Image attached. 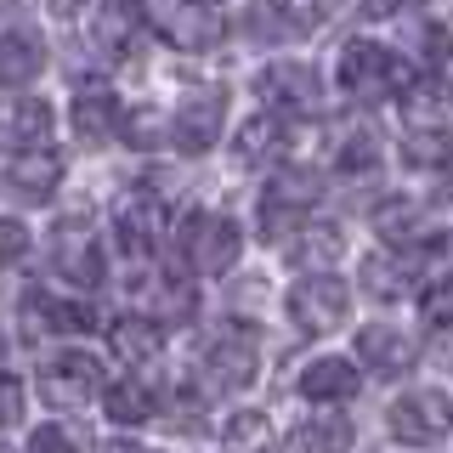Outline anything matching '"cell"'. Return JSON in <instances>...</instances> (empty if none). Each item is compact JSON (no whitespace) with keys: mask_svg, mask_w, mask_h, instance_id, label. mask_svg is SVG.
<instances>
[{"mask_svg":"<svg viewBox=\"0 0 453 453\" xmlns=\"http://www.w3.org/2000/svg\"><path fill=\"white\" fill-rule=\"evenodd\" d=\"M103 408H108V419H119V425H142V419L159 414V396H153L148 380H113Z\"/></svg>","mask_w":453,"mask_h":453,"instance_id":"23","label":"cell"},{"mask_svg":"<svg viewBox=\"0 0 453 453\" xmlns=\"http://www.w3.org/2000/svg\"><path fill=\"white\" fill-rule=\"evenodd\" d=\"M278 12L289 18V28H301V35H306V28H318V18H323L318 0H278Z\"/></svg>","mask_w":453,"mask_h":453,"instance_id":"35","label":"cell"},{"mask_svg":"<svg viewBox=\"0 0 453 453\" xmlns=\"http://www.w3.org/2000/svg\"><path fill=\"white\" fill-rule=\"evenodd\" d=\"M136 306L148 311V318H159V323H170V318H193V283L188 278H170V273H153L148 283H136Z\"/></svg>","mask_w":453,"mask_h":453,"instance_id":"17","label":"cell"},{"mask_svg":"<svg viewBox=\"0 0 453 453\" xmlns=\"http://www.w3.org/2000/svg\"><path fill=\"white\" fill-rule=\"evenodd\" d=\"M363 12H374V18H391V12H396V0H363Z\"/></svg>","mask_w":453,"mask_h":453,"instance_id":"41","label":"cell"},{"mask_svg":"<svg viewBox=\"0 0 453 453\" xmlns=\"http://www.w3.org/2000/svg\"><path fill=\"white\" fill-rule=\"evenodd\" d=\"M221 119H226L221 96H216V91H193L188 103L170 113V142H176L181 153H204V148H216Z\"/></svg>","mask_w":453,"mask_h":453,"instance_id":"8","label":"cell"},{"mask_svg":"<svg viewBox=\"0 0 453 453\" xmlns=\"http://www.w3.org/2000/svg\"><path fill=\"white\" fill-rule=\"evenodd\" d=\"M453 431V396L442 391H408L391 403V436L408 448H431Z\"/></svg>","mask_w":453,"mask_h":453,"instance_id":"4","label":"cell"},{"mask_svg":"<svg viewBox=\"0 0 453 453\" xmlns=\"http://www.w3.org/2000/svg\"><path fill=\"white\" fill-rule=\"evenodd\" d=\"M23 250H28V233H23L18 221H0V266H12Z\"/></svg>","mask_w":453,"mask_h":453,"instance_id":"37","label":"cell"},{"mask_svg":"<svg viewBox=\"0 0 453 453\" xmlns=\"http://www.w3.org/2000/svg\"><path fill=\"white\" fill-rule=\"evenodd\" d=\"M96 386H103V363L91 351H57V357L40 368V396L51 408H80L91 403Z\"/></svg>","mask_w":453,"mask_h":453,"instance_id":"6","label":"cell"},{"mask_svg":"<svg viewBox=\"0 0 453 453\" xmlns=\"http://www.w3.org/2000/svg\"><path fill=\"white\" fill-rule=\"evenodd\" d=\"M346 311H351V289L329 273V266H323V273H311V278H301L289 289V318L301 323L306 334L340 329V323H346Z\"/></svg>","mask_w":453,"mask_h":453,"instance_id":"3","label":"cell"},{"mask_svg":"<svg viewBox=\"0 0 453 453\" xmlns=\"http://www.w3.org/2000/svg\"><path fill=\"white\" fill-rule=\"evenodd\" d=\"M103 453H153V448H142V442H108Z\"/></svg>","mask_w":453,"mask_h":453,"instance_id":"42","label":"cell"},{"mask_svg":"<svg viewBox=\"0 0 453 453\" xmlns=\"http://www.w3.org/2000/svg\"><path fill=\"white\" fill-rule=\"evenodd\" d=\"M318 198V188H311V176L306 170H289V176H278L273 188H266L261 198V226H266V238H289V233H301V210Z\"/></svg>","mask_w":453,"mask_h":453,"instance_id":"7","label":"cell"},{"mask_svg":"<svg viewBox=\"0 0 453 453\" xmlns=\"http://www.w3.org/2000/svg\"><path fill=\"white\" fill-rule=\"evenodd\" d=\"M165 40L176 51H210L221 40V18H216V6L210 0H188V6H176L165 18Z\"/></svg>","mask_w":453,"mask_h":453,"instance_id":"16","label":"cell"},{"mask_svg":"<svg viewBox=\"0 0 453 453\" xmlns=\"http://www.w3.org/2000/svg\"><path fill=\"white\" fill-rule=\"evenodd\" d=\"M419 311H425V323H453V278L431 283V289L419 295Z\"/></svg>","mask_w":453,"mask_h":453,"instance_id":"33","label":"cell"},{"mask_svg":"<svg viewBox=\"0 0 453 453\" xmlns=\"http://www.w3.org/2000/svg\"><path fill=\"white\" fill-rule=\"evenodd\" d=\"M181 250H188V261L198 266L204 278H221L233 273L238 250H244V233H238V221H221V216H181Z\"/></svg>","mask_w":453,"mask_h":453,"instance_id":"2","label":"cell"},{"mask_svg":"<svg viewBox=\"0 0 453 453\" xmlns=\"http://www.w3.org/2000/svg\"><path fill=\"white\" fill-rule=\"evenodd\" d=\"M204 368H210V380L216 386H226V391H244L250 380H255V340L244 334H226V340H216L210 346V357H204Z\"/></svg>","mask_w":453,"mask_h":453,"instance_id":"18","label":"cell"},{"mask_svg":"<svg viewBox=\"0 0 453 453\" xmlns=\"http://www.w3.org/2000/svg\"><path fill=\"white\" fill-rule=\"evenodd\" d=\"M108 346L119 351L125 363H148V357H159V346H165V334H159V318H119V323H108Z\"/></svg>","mask_w":453,"mask_h":453,"instance_id":"21","label":"cell"},{"mask_svg":"<svg viewBox=\"0 0 453 453\" xmlns=\"http://www.w3.org/2000/svg\"><path fill=\"white\" fill-rule=\"evenodd\" d=\"M221 436H226V448H233V453H266V448H273V425H266V414H255V408L233 414Z\"/></svg>","mask_w":453,"mask_h":453,"instance_id":"29","label":"cell"},{"mask_svg":"<svg viewBox=\"0 0 453 453\" xmlns=\"http://www.w3.org/2000/svg\"><path fill=\"white\" fill-rule=\"evenodd\" d=\"M301 391L311 403H346V396H357V368L346 357H318V363H306Z\"/></svg>","mask_w":453,"mask_h":453,"instance_id":"20","label":"cell"},{"mask_svg":"<svg viewBox=\"0 0 453 453\" xmlns=\"http://www.w3.org/2000/svg\"><path fill=\"white\" fill-rule=\"evenodd\" d=\"M261 96L266 108H283V113H306L311 103H318V74L301 63H273L261 74Z\"/></svg>","mask_w":453,"mask_h":453,"instance_id":"14","label":"cell"},{"mask_svg":"<svg viewBox=\"0 0 453 453\" xmlns=\"http://www.w3.org/2000/svg\"><path fill=\"white\" fill-rule=\"evenodd\" d=\"M57 266H63V273H74L80 283H96V278H103L96 244H91V233H85L80 221H68L63 233H57Z\"/></svg>","mask_w":453,"mask_h":453,"instance_id":"24","label":"cell"},{"mask_svg":"<svg viewBox=\"0 0 453 453\" xmlns=\"http://www.w3.org/2000/svg\"><path fill=\"white\" fill-rule=\"evenodd\" d=\"M28 453H80V442L68 431H57V425H40V431L28 436Z\"/></svg>","mask_w":453,"mask_h":453,"instance_id":"34","label":"cell"},{"mask_svg":"<svg viewBox=\"0 0 453 453\" xmlns=\"http://www.w3.org/2000/svg\"><path fill=\"white\" fill-rule=\"evenodd\" d=\"M414 74H408V63L386 46H374V40H351L346 51H340V91L357 96V103H386V96L408 91Z\"/></svg>","mask_w":453,"mask_h":453,"instance_id":"1","label":"cell"},{"mask_svg":"<svg viewBox=\"0 0 453 453\" xmlns=\"http://www.w3.org/2000/svg\"><path fill=\"white\" fill-rule=\"evenodd\" d=\"M425 63H448V28H425Z\"/></svg>","mask_w":453,"mask_h":453,"instance_id":"38","label":"cell"},{"mask_svg":"<svg viewBox=\"0 0 453 453\" xmlns=\"http://www.w3.org/2000/svg\"><path fill=\"white\" fill-rule=\"evenodd\" d=\"M374 226L386 233V244H391V250H419V238H425L419 204H408V198H396V204H386V210L374 216Z\"/></svg>","mask_w":453,"mask_h":453,"instance_id":"25","label":"cell"},{"mask_svg":"<svg viewBox=\"0 0 453 453\" xmlns=\"http://www.w3.org/2000/svg\"><path fill=\"white\" fill-rule=\"evenodd\" d=\"M35 318H40V329H57V334L103 329V318H96L91 306H80V301H40V306H35Z\"/></svg>","mask_w":453,"mask_h":453,"instance_id":"27","label":"cell"},{"mask_svg":"<svg viewBox=\"0 0 453 453\" xmlns=\"http://www.w3.org/2000/svg\"><path fill=\"white\" fill-rule=\"evenodd\" d=\"M431 357L442 363V368H453V323H436V340H431Z\"/></svg>","mask_w":453,"mask_h":453,"instance_id":"39","label":"cell"},{"mask_svg":"<svg viewBox=\"0 0 453 453\" xmlns=\"http://www.w3.org/2000/svg\"><path fill=\"white\" fill-rule=\"evenodd\" d=\"M419 283V250H396V255H368L363 261V289L374 301H396V295H414Z\"/></svg>","mask_w":453,"mask_h":453,"instance_id":"12","label":"cell"},{"mask_svg":"<svg viewBox=\"0 0 453 453\" xmlns=\"http://www.w3.org/2000/svg\"><path fill=\"white\" fill-rule=\"evenodd\" d=\"M57 181H63V159L46 148H23V153H12V165H6V188L23 198V204H46V198L57 193Z\"/></svg>","mask_w":453,"mask_h":453,"instance_id":"10","label":"cell"},{"mask_svg":"<svg viewBox=\"0 0 453 453\" xmlns=\"http://www.w3.org/2000/svg\"><path fill=\"white\" fill-rule=\"evenodd\" d=\"M131 35H136V12H131V6H103V12H96L91 40H96V46H103L108 57H125Z\"/></svg>","mask_w":453,"mask_h":453,"instance_id":"28","label":"cell"},{"mask_svg":"<svg viewBox=\"0 0 453 453\" xmlns=\"http://www.w3.org/2000/svg\"><path fill=\"white\" fill-rule=\"evenodd\" d=\"M18 414H23V386L12 374H0V431H6V425H18Z\"/></svg>","mask_w":453,"mask_h":453,"instance_id":"36","label":"cell"},{"mask_svg":"<svg viewBox=\"0 0 453 453\" xmlns=\"http://www.w3.org/2000/svg\"><path fill=\"white\" fill-rule=\"evenodd\" d=\"M283 453H351V425L340 414H318L283 442Z\"/></svg>","mask_w":453,"mask_h":453,"instance_id":"22","label":"cell"},{"mask_svg":"<svg viewBox=\"0 0 453 453\" xmlns=\"http://www.w3.org/2000/svg\"><path fill=\"white\" fill-rule=\"evenodd\" d=\"M414 334L408 329H396V323H368V329L357 334V357L374 368V374H408V368H414Z\"/></svg>","mask_w":453,"mask_h":453,"instance_id":"11","label":"cell"},{"mask_svg":"<svg viewBox=\"0 0 453 453\" xmlns=\"http://www.w3.org/2000/svg\"><path fill=\"white\" fill-rule=\"evenodd\" d=\"M108 226L119 233V250L125 255H153V250H159V238H165V204L148 188L119 193V198H113V210H108Z\"/></svg>","mask_w":453,"mask_h":453,"instance_id":"5","label":"cell"},{"mask_svg":"<svg viewBox=\"0 0 453 453\" xmlns=\"http://www.w3.org/2000/svg\"><path fill=\"white\" fill-rule=\"evenodd\" d=\"M403 125L408 131H453V91L442 80H414L403 91Z\"/></svg>","mask_w":453,"mask_h":453,"instance_id":"13","label":"cell"},{"mask_svg":"<svg viewBox=\"0 0 453 453\" xmlns=\"http://www.w3.org/2000/svg\"><path fill=\"white\" fill-rule=\"evenodd\" d=\"M125 131V113H119V96L113 91H80L74 96V136L85 148H103Z\"/></svg>","mask_w":453,"mask_h":453,"instance_id":"15","label":"cell"},{"mask_svg":"<svg viewBox=\"0 0 453 453\" xmlns=\"http://www.w3.org/2000/svg\"><path fill=\"white\" fill-rule=\"evenodd\" d=\"M273 148H278V119H273V113H255V119L238 125V142H233L238 165H261Z\"/></svg>","mask_w":453,"mask_h":453,"instance_id":"26","label":"cell"},{"mask_svg":"<svg viewBox=\"0 0 453 453\" xmlns=\"http://www.w3.org/2000/svg\"><path fill=\"white\" fill-rule=\"evenodd\" d=\"M403 159L408 165H425V170H442V165H453V131H408V142H403Z\"/></svg>","mask_w":453,"mask_h":453,"instance_id":"30","label":"cell"},{"mask_svg":"<svg viewBox=\"0 0 453 453\" xmlns=\"http://www.w3.org/2000/svg\"><path fill=\"white\" fill-rule=\"evenodd\" d=\"M12 6H18V0H0V12H12Z\"/></svg>","mask_w":453,"mask_h":453,"instance_id":"43","label":"cell"},{"mask_svg":"<svg viewBox=\"0 0 453 453\" xmlns=\"http://www.w3.org/2000/svg\"><path fill=\"white\" fill-rule=\"evenodd\" d=\"M40 68H46V46H40V35H28V28L0 35V85H28Z\"/></svg>","mask_w":453,"mask_h":453,"instance_id":"19","label":"cell"},{"mask_svg":"<svg viewBox=\"0 0 453 453\" xmlns=\"http://www.w3.org/2000/svg\"><path fill=\"white\" fill-rule=\"evenodd\" d=\"M306 238H295V261L311 266V273H323V266L340 255V226H301Z\"/></svg>","mask_w":453,"mask_h":453,"instance_id":"31","label":"cell"},{"mask_svg":"<svg viewBox=\"0 0 453 453\" xmlns=\"http://www.w3.org/2000/svg\"><path fill=\"white\" fill-rule=\"evenodd\" d=\"M51 136V108L40 96H0V148L23 153V148H46Z\"/></svg>","mask_w":453,"mask_h":453,"instance_id":"9","label":"cell"},{"mask_svg":"<svg viewBox=\"0 0 453 453\" xmlns=\"http://www.w3.org/2000/svg\"><path fill=\"white\" fill-rule=\"evenodd\" d=\"M159 131H165V113H131V119H125V142H131V148H159Z\"/></svg>","mask_w":453,"mask_h":453,"instance_id":"32","label":"cell"},{"mask_svg":"<svg viewBox=\"0 0 453 453\" xmlns=\"http://www.w3.org/2000/svg\"><path fill=\"white\" fill-rule=\"evenodd\" d=\"M46 6L57 12V18H74V12H80V6H91V0H46Z\"/></svg>","mask_w":453,"mask_h":453,"instance_id":"40","label":"cell"}]
</instances>
